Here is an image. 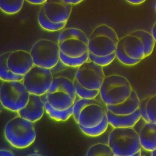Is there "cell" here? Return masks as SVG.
<instances>
[{"label": "cell", "instance_id": "1", "mask_svg": "<svg viewBox=\"0 0 156 156\" xmlns=\"http://www.w3.org/2000/svg\"><path fill=\"white\" fill-rule=\"evenodd\" d=\"M44 96L49 105L58 111L73 106L77 97L73 81L64 76L54 77L49 90Z\"/></svg>", "mask_w": 156, "mask_h": 156}, {"label": "cell", "instance_id": "2", "mask_svg": "<svg viewBox=\"0 0 156 156\" xmlns=\"http://www.w3.org/2000/svg\"><path fill=\"white\" fill-rule=\"evenodd\" d=\"M4 134L11 145L20 149L31 145L37 136L33 122L19 115L8 121L5 126Z\"/></svg>", "mask_w": 156, "mask_h": 156}, {"label": "cell", "instance_id": "3", "mask_svg": "<svg viewBox=\"0 0 156 156\" xmlns=\"http://www.w3.org/2000/svg\"><path fill=\"white\" fill-rule=\"evenodd\" d=\"M133 90L126 77L114 74L105 77L100 88L99 94L106 105H117L127 99Z\"/></svg>", "mask_w": 156, "mask_h": 156}, {"label": "cell", "instance_id": "4", "mask_svg": "<svg viewBox=\"0 0 156 156\" xmlns=\"http://www.w3.org/2000/svg\"><path fill=\"white\" fill-rule=\"evenodd\" d=\"M108 144L115 156H133L142 150L139 133L133 127L113 128Z\"/></svg>", "mask_w": 156, "mask_h": 156}, {"label": "cell", "instance_id": "5", "mask_svg": "<svg viewBox=\"0 0 156 156\" xmlns=\"http://www.w3.org/2000/svg\"><path fill=\"white\" fill-rule=\"evenodd\" d=\"M119 40L112 28L105 24L98 25L89 37L88 51L97 56L111 55L115 52Z\"/></svg>", "mask_w": 156, "mask_h": 156}, {"label": "cell", "instance_id": "6", "mask_svg": "<svg viewBox=\"0 0 156 156\" xmlns=\"http://www.w3.org/2000/svg\"><path fill=\"white\" fill-rule=\"evenodd\" d=\"M30 94L22 81H2L0 88L1 104L5 109L17 112L27 104Z\"/></svg>", "mask_w": 156, "mask_h": 156}, {"label": "cell", "instance_id": "7", "mask_svg": "<svg viewBox=\"0 0 156 156\" xmlns=\"http://www.w3.org/2000/svg\"><path fill=\"white\" fill-rule=\"evenodd\" d=\"M58 43L48 39H41L32 46L30 53L34 65L51 69L60 61Z\"/></svg>", "mask_w": 156, "mask_h": 156}, {"label": "cell", "instance_id": "8", "mask_svg": "<svg viewBox=\"0 0 156 156\" xmlns=\"http://www.w3.org/2000/svg\"><path fill=\"white\" fill-rule=\"evenodd\" d=\"M53 79L51 69L34 65L22 81L29 94L43 96L49 90Z\"/></svg>", "mask_w": 156, "mask_h": 156}, {"label": "cell", "instance_id": "9", "mask_svg": "<svg viewBox=\"0 0 156 156\" xmlns=\"http://www.w3.org/2000/svg\"><path fill=\"white\" fill-rule=\"evenodd\" d=\"M105 77L102 67L88 59L77 68L75 79L86 88L99 90Z\"/></svg>", "mask_w": 156, "mask_h": 156}, {"label": "cell", "instance_id": "10", "mask_svg": "<svg viewBox=\"0 0 156 156\" xmlns=\"http://www.w3.org/2000/svg\"><path fill=\"white\" fill-rule=\"evenodd\" d=\"M72 5L64 0H46L43 4L44 13L55 23L67 22L72 12Z\"/></svg>", "mask_w": 156, "mask_h": 156}, {"label": "cell", "instance_id": "11", "mask_svg": "<svg viewBox=\"0 0 156 156\" xmlns=\"http://www.w3.org/2000/svg\"><path fill=\"white\" fill-rule=\"evenodd\" d=\"M106 111L99 102L89 104L81 111L77 124L79 126L87 128L97 126L102 122Z\"/></svg>", "mask_w": 156, "mask_h": 156}, {"label": "cell", "instance_id": "12", "mask_svg": "<svg viewBox=\"0 0 156 156\" xmlns=\"http://www.w3.org/2000/svg\"><path fill=\"white\" fill-rule=\"evenodd\" d=\"M60 51L72 58L83 56L88 52V38L86 35L70 36L58 43Z\"/></svg>", "mask_w": 156, "mask_h": 156}, {"label": "cell", "instance_id": "13", "mask_svg": "<svg viewBox=\"0 0 156 156\" xmlns=\"http://www.w3.org/2000/svg\"><path fill=\"white\" fill-rule=\"evenodd\" d=\"M7 64L13 73L23 76L34 65L30 52L23 50L11 51Z\"/></svg>", "mask_w": 156, "mask_h": 156}, {"label": "cell", "instance_id": "14", "mask_svg": "<svg viewBox=\"0 0 156 156\" xmlns=\"http://www.w3.org/2000/svg\"><path fill=\"white\" fill-rule=\"evenodd\" d=\"M42 97L30 94L27 104L17 112L18 115L33 123L40 120L45 111V104Z\"/></svg>", "mask_w": 156, "mask_h": 156}, {"label": "cell", "instance_id": "15", "mask_svg": "<svg viewBox=\"0 0 156 156\" xmlns=\"http://www.w3.org/2000/svg\"><path fill=\"white\" fill-rule=\"evenodd\" d=\"M119 40L125 53L129 58L141 60L146 58L144 45L139 37L129 33Z\"/></svg>", "mask_w": 156, "mask_h": 156}, {"label": "cell", "instance_id": "16", "mask_svg": "<svg viewBox=\"0 0 156 156\" xmlns=\"http://www.w3.org/2000/svg\"><path fill=\"white\" fill-rule=\"evenodd\" d=\"M106 114L109 125L113 128L133 127L141 119L139 108L129 115H118L106 109Z\"/></svg>", "mask_w": 156, "mask_h": 156}, {"label": "cell", "instance_id": "17", "mask_svg": "<svg viewBox=\"0 0 156 156\" xmlns=\"http://www.w3.org/2000/svg\"><path fill=\"white\" fill-rule=\"evenodd\" d=\"M140 101L138 95L134 90L126 100L118 105H106V109L118 115H129L139 109Z\"/></svg>", "mask_w": 156, "mask_h": 156}, {"label": "cell", "instance_id": "18", "mask_svg": "<svg viewBox=\"0 0 156 156\" xmlns=\"http://www.w3.org/2000/svg\"><path fill=\"white\" fill-rule=\"evenodd\" d=\"M142 149L151 152L156 149V123L146 122L139 133Z\"/></svg>", "mask_w": 156, "mask_h": 156}, {"label": "cell", "instance_id": "19", "mask_svg": "<svg viewBox=\"0 0 156 156\" xmlns=\"http://www.w3.org/2000/svg\"><path fill=\"white\" fill-rule=\"evenodd\" d=\"M10 52L4 53L0 56V78L2 81H22L24 76L13 73L8 67L7 60Z\"/></svg>", "mask_w": 156, "mask_h": 156}, {"label": "cell", "instance_id": "20", "mask_svg": "<svg viewBox=\"0 0 156 156\" xmlns=\"http://www.w3.org/2000/svg\"><path fill=\"white\" fill-rule=\"evenodd\" d=\"M37 21L42 28L50 32H56L62 30L67 23L66 22L55 23L51 21L44 13L42 6L40 8L37 15Z\"/></svg>", "mask_w": 156, "mask_h": 156}, {"label": "cell", "instance_id": "21", "mask_svg": "<svg viewBox=\"0 0 156 156\" xmlns=\"http://www.w3.org/2000/svg\"><path fill=\"white\" fill-rule=\"evenodd\" d=\"M130 34L139 37L141 40L144 47L146 58L151 55L155 45V41L151 33L145 30L138 29L131 32Z\"/></svg>", "mask_w": 156, "mask_h": 156}, {"label": "cell", "instance_id": "22", "mask_svg": "<svg viewBox=\"0 0 156 156\" xmlns=\"http://www.w3.org/2000/svg\"><path fill=\"white\" fill-rule=\"evenodd\" d=\"M43 99L45 104V111L51 119L58 122H65L72 116L73 106L65 111H58L49 105L44 96Z\"/></svg>", "mask_w": 156, "mask_h": 156}, {"label": "cell", "instance_id": "23", "mask_svg": "<svg viewBox=\"0 0 156 156\" xmlns=\"http://www.w3.org/2000/svg\"><path fill=\"white\" fill-rule=\"evenodd\" d=\"M24 2V0H0V8L6 14L14 15L21 10Z\"/></svg>", "mask_w": 156, "mask_h": 156}, {"label": "cell", "instance_id": "24", "mask_svg": "<svg viewBox=\"0 0 156 156\" xmlns=\"http://www.w3.org/2000/svg\"><path fill=\"white\" fill-rule=\"evenodd\" d=\"M109 123L105 114L102 122L94 127L87 128L79 126L81 131L85 135L90 137H97L104 134L108 129Z\"/></svg>", "mask_w": 156, "mask_h": 156}, {"label": "cell", "instance_id": "25", "mask_svg": "<svg viewBox=\"0 0 156 156\" xmlns=\"http://www.w3.org/2000/svg\"><path fill=\"white\" fill-rule=\"evenodd\" d=\"M86 156H115L108 144L98 143L92 145L87 150Z\"/></svg>", "mask_w": 156, "mask_h": 156}, {"label": "cell", "instance_id": "26", "mask_svg": "<svg viewBox=\"0 0 156 156\" xmlns=\"http://www.w3.org/2000/svg\"><path fill=\"white\" fill-rule=\"evenodd\" d=\"M89 59L88 52L78 58L69 57L60 52V61L65 66L72 68H78Z\"/></svg>", "mask_w": 156, "mask_h": 156}, {"label": "cell", "instance_id": "27", "mask_svg": "<svg viewBox=\"0 0 156 156\" xmlns=\"http://www.w3.org/2000/svg\"><path fill=\"white\" fill-rule=\"evenodd\" d=\"M115 54L116 58H118V61L125 66H135L142 61L141 60L133 59L128 56L125 53L122 43L119 40L117 44Z\"/></svg>", "mask_w": 156, "mask_h": 156}, {"label": "cell", "instance_id": "28", "mask_svg": "<svg viewBox=\"0 0 156 156\" xmlns=\"http://www.w3.org/2000/svg\"><path fill=\"white\" fill-rule=\"evenodd\" d=\"M73 81L76 88V95L79 98L94 99L99 94V90H91L86 88L81 85L75 78Z\"/></svg>", "mask_w": 156, "mask_h": 156}, {"label": "cell", "instance_id": "29", "mask_svg": "<svg viewBox=\"0 0 156 156\" xmlns=\"http://www.w3.org/2000/svg\"><path fill=\"white\" fill-rule=\"evenodd\" d=\"M89 59L92 62L101 67L108 66L114 61L116 58L115 52L111 55L104 56H97L89 52Z\"/></svg>", "mask_w": 156, "mask_h": 156}, {"label": "cell", "instance_id": "30", "mask_svg": "<svg viewBox=\"0 0 156 156\" xmlns=\"http://www.w3.org/2000/svg\"><path fill=\"white\" fill-rule=\"evenodd\" d=\"M99 102L94 99H85L80 98L76 100L73 106V119L75 122L77 123L78 118L79 114L81 111L85 107L89 104H92V103Z\"/></svg>", "mask_w": 156, "mask_h": 156}, {"label": "cell", "instance_id": "31", "mask_svg": "<svg viewBox=\"0 0 156 156\" xmlns=\"http://www.w3.org/2000/svg\"><path fill=\"white\" fill-rule=\"evenodd\" d=\"M146 110L149 122L156 123V94L149 97Z\"/></svg>", "mask_w": 156, "mask_h": 156}, {"label": "cell", "instance_id": "32", "mask_svg": "<svg viewBox=\"0 0 156 156\" xmlns=\"http://www.w3.org/2000/svg\"><path fill=\"white\" fill-rule=\"evenodd\" d=\"M149 97L146 98L140 101V106H139V110L140 111L141 118L145 122H149L148 117H147V113H146V107L147 104V100Z\"/></svg>", "mask_w": 156, "mask_h": 156}, {"label": "cell", "instance_id": "33", "mask_svg": "<svg viewBox=\"0 0 156 156\" xmlns=\"http://www.w3.org/2000/svg\"><path fill=\"white\" fill-rule=\"evenodd\" d=\"M125 1L131 5H138L143 3L145 2L146 0H125Z\"/></svg>", "mask_w": 156, "mask_h": 156}, {"label": "cell", "instance_id": "34", "mask_svg": "<svg viewBox=\"0 0 156 156\" xmlns=\"http://www.w3.org/2000/svg\"><path fill=\"white\" fill-rule=\"evenodd\" d=\"M27 2L34 5H43L46 0H26Z\"/></svg>", "mask_w": 156, "mask_h": 156}, {"label": "cell", "instance_id": "35", "mask_svg": "<svg viewBox=\"0 0 156 156\" xmlns=\"http://www.w3.org/2000/svg\"><path fill=\"white\" fill-rule=\"evenodd\" d=\"M0 156H14V154L10 151L7 150H1L0 151Z\"/></svg>", "mask_w": 156, "mask_h": 156}, {"label": "cell", "instance_id": "36", "mask_svg": "<svg viewBox=\"0 0 156 156\" xmlns=\"http://www.w3.org/2000/svg\"><path fill=\"white\" fill-rule=\"evenodd\" d=\"M64 1L65 2L73 5H76L80 3L83 2L84 0H64Z\"/></svg>", "mask_w": 156, "mask_h": 156}, {"label": "cell", "instance_id": "37", "mask_svg": "<svg viewBox=\"0 0 156 156\" xmlns=\"http://www.w3.org/2000/svg\"><path fill=\"white\" fill-rule=\"evenodd\" d=\"M151 34L154 41L156 42V22L152 27Z\"/></svg>", "mask_w": 156, "mask_h": 156}, {"label": "cell", "instance_id": "38", "mask_svg": "<svg viewBox=\"0 0 156 156\" xmlns=\"http://www.w3.org/2000/svg\"><path fill=\"white\" fill-rule=\"evenodd\" d=\"M151 155L152 156H156V149L155 150H154V151H153L152 152H151Z\"/></svg>", "mask_w": 156, "mask_h": 156}, {"label": "cell", "instance_id": "39", "mask_svg": "<svg viewBox=\"0 0 156 156\" xmlns=\"http://www.w3.org/2000/svg\"><path fill=\"white\" fill-rule=\"evenodd\" d=\"M154 8H155V10L156 11V0L155 2V4H154Z\"/></svg>", "mask_w": 156, "mask_h": 156}]
</instances>
